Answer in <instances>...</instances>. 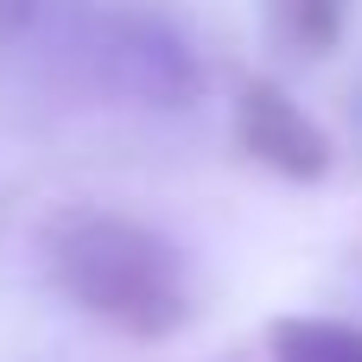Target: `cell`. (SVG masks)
Returning <instances> with one entry per match:
<instances>
[{
    "label": "cell",
    "mask_w": 362,
    "mask_h": 362,
    "mask_svg": "<svg viewBox=\"0 0 362 362\" xmlns=\"http://www.w3.org/2000/svg\"><path fill=\"white\" fill-rule=\"evenodd\" d=\"M25 6H32V0H0V32H13V25L25 19Z\"/></svg>",
    "instance_id": "cell-5"
},
{
    "label": "cell",
    "mask_w": 362,
    "mask_h": 362,
    "mask_svg": "<svg viewBox=\"0 0 362 362\" xmlns=\"http://www.w3.org/2000/svg\"><path fill=\"white\" fill-rule=\"evenodd\" d=\"M267 38L286 57H331L356 19V0H261Z\"/></svg>",
    "instance_id": "cell-3"
},
{
    "label": "cell",
    "mask_w": 362,
    "mask_h": 362,
    "mask_svg": "<svg viewBox=\"0 0 362 362\" xmlns=\"http://www.w3.org/2000/svg\"><path fill=\"white\" fill-rule=\"evenodd\" d=\"M274 362H362V325L350 318H274L267 325Z\"/></svg>",
    "instance_id": "cell-4"
},
{
    "label": "cell",
    "mask_w": 362,
    "mask_h": 362,
    "mask_svg": "<svg viewBox=\"0 0 362 362\" xmlns=\"http://www.w3.org/2000/svg\"><path fill=\"white\" fill-rule=\"evenodd\" d=\"M229 134H235V146H242L255 165H267L274 178H293V185H318V178L337 165L331 134H325L274 76H248V83L235 89Z\"/></svg>",
    "instance_id": "cell-2"
},
{
    "label": "cell",
    "mask_w": 362,
    "mask_h": 362,
    "mask_svg": "<svg viewBox=\"0 0 362 362\" xmlns=\"http://www.w3.org/2000/svg\"><path fill=\"white\" fill-rule=\"evenodd\" d=\"M45 274L51 286L95 325L134 337V344H165L191 325L197 299L185 280L178 248L115 210H70L57 216L45 235Z\"/></svg>",
    "instance_id": "cell-1"
}]
</instances>
